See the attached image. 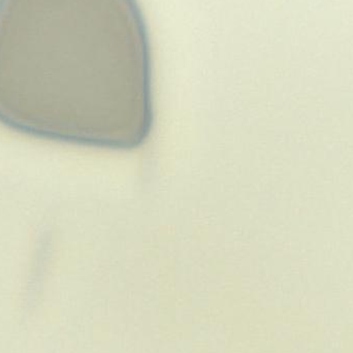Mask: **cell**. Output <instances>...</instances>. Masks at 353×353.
<instances>
[{
  "label": "cell",
  "mask_w": 353,
  "mask_h": 353,
  "mask_svg": "<svg viewBox=\"0 0 353 353\" xmlns=\"http://www.w3.org/2000/svg\"><path fill=\"white\" fill-rule=\"evenodd\" d=\"M153 121L152 46L138 0H0V126L132 150Z\"/></svg>",
  "instance_id": "1"
}]
</instances>
